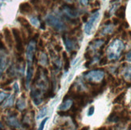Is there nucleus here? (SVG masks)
<instances>
[{"mask_svg": "<svg viewBox=\"0 0 131 130\" xmlns=\"http://www.w3.org/2000/svg\"><path fill=\"white\" fill-rule=\"evenodd\" d=\"M123 49V43L119 41L115 40L113 42L108 50V56L110 59H117L121 54L122 50Z\"/></svg>", "mask_w": 131, "mask_h": 130, "instance_id": "nucleus-1", "label": "nucleus"}, {"mask_svg": "<svg viewBox=\"0 0 131 130\" xmlns=\"http://www.w3.org/2000/svg\"><path fill=\"white\" fill-rule=\"evenodd\" d=\"M12 34L14 36V39L15 41V48L19 54L24 52V43H23V38L21 36L20 31L17 28H12Z\"/></svg>", "mask_w": 131, "mask_h": 130, "instance_id": "nucleus-2", "label": "nucleus"}, {"mask_svg": "<svg viewBox=\"0 0 131 130\" xmlns=\"http://www.w3.org/2000/svg\"><path fill=\"white\" fill-rule=\"evenodd\" d=\"M85 78L87 79L89 81L92 82H99L103 80L104 78V72L100 70L96 71H91L84 75Z\"/></svg>", "mask_w": 131, "mask_h": 130, "instance_id": "nucleus-3", "label": "nucleus"}, {"mask_svg": "<svg viewBox=\"0 0 131 130\" xmlns=\"http://www.w3.org/2000/svg\"><path fill=\"white\" fill-rule=\"evenodd\" d=\"M35 41H31L30 44L28 45L27 49V59L28 61V65H31V62L34 58V54H35Z\"/></svg>", "mask_w": 131, "mask_h": 130, "instance_id": "nucleus-4", "label": "nucleus"}, {"mask_svg": "<svg viewBox=\"0 0 131 130\" xmlns=\"http://www.w3.org/2000/svg\"><path fill=\"white\" fill-rule=\"evenodd\" d=\"M98 17H99V13L98 12H96L92 16H91L90 19L87 22L86 26H85V27H84V31H85V32H86V34H88V35H89V34H90L91 30H92V28L93 27L94 22H96V19H98Z\"/></svg>", "mask_w": 131, "mask_h": 130, "instance_id": "nucleus-5", "label": "nucleus"}, {"mask_svg": "<svg viewBox=\"0 0 131 130\" xmlns=\"http://www.w3.org/2000/svg\"><path fill=\"white\" fill-rule=\"evenodd\" d=\"M48 24H50L52 27H56V29H63L64 28V26L63 25V23L57 19H56L55 17L50 15L48 17Z\"/></svg>", "mask_w": 131, "mask_h": 130, "instance_id": "nucleus-6", "label": "nucleus"}, {"mask_svg": "<svg viewBox=\"0 0 131 130\" xmlns=\"http://www.w3.org/2000/svg\"><path fill=\"white\" fill-rule=\"evenodd\" d=\"M3 35H4V39H5L6 43H7V44L8 45V47L10 48H11L13 46V43H14V39H13L12 34H11L10 31L7 27L4 28L3 29Z\"/></svg>", "mask_w": 131, "mask_h": 130, "instance_id": "nucleus-7", "label": "nucleus"}, {"mask_svg": "<svg viewBox=\"0 0 131 130\" xmlns=\"http://www.w3.org/2000/svg\"><path fill=\"white\" fill-rule=\"evenodd\" d=\"M17 20H18V22H19V23L24 27V28H26L27 31V33L29 34V35H31V33H32V28L29 23V22L27 21V19H25L24 17H23V16H19L17 18Z\"/></svg>", "mask_w": 131, "mask_h": 130, "instance_id": "nucleus-8", "label": "nucleus"}, {"mask_svg": "<svg viewBox=\"0 0 131 130\" xmlns=\"http://www.w3.org/2000/svg\"><path fill=\"white\" fill-rule=\"evenodd\" d=\"M19 10L22 14H24V15H28V14H31L32 13V7L29 3H22L19 5Z\"/></svg>", "mask_w": 131, "mask_h": 130, "instance_id": "nucleus-9", "label": "nucleus"}, {"mask_svg": "<svg viewBox=\"0 0 131 130\" xmlns=\"http://www.w3.org/2000/svg\"><path fill=\"white\" fill-rule=\"evenodd\" d=\"M65 13L68 15V16H70V17H76L77 16V12L75 10V7H73V6H67V7H65Z\"/></svg>", "mask_w": 131, "mask_h": 130, "instance_id": "nucleus-10", "label": "nucleus"}, {"mask_svg": "<svg viewBox=\"0 0 131 130\" xmlns=\"http://www.w3.org/2000/svg\"><path fill=\"white\" fill-rule=\"evenodd\" d=\"M72 100H64L63 104H62L60 107H59V109L61 111H67L68 109H70L72 105Z\"/></svg>", "mask_w": 131, "mask_h": 130, "instance_id": "nucleus-11", "label": "nucleus"}, {"mask_svg": "<svg viewBox=\"0 0 131 130\" xmlns=\"http://www.w3.org/2000/svg\"><path fill=\"white\" fill-rule=\"evenodd\" d=\"M115 15L118 19H124L125 16H126V6H122L119 7L115 12Z\"/></svg>", "mask_w": 131, "mask_h": 130, "instance_id": "nucleus-12", "label": "nucleus"}, {"mask_svg": "<svg viewBox=\"0 0 131 130\" xmlns=\"http://www.w3.org/2000/svg\"><path fill=\"white\" fill-rule=\"evenodd\" d=\"M7 124L9 125L15 127V128H19V123L18 120L16 119L15 116H10L7 119Z\"/></svg>", "mask_w": 131, "mask_h": 130, "instance_id": "nucleus-13", "label": "nucleus"}, {"mask_svg": "<svg viewBox=\"0 0 131 130\" xmlns=\"http://www.w3.org/2000/svg\"><path fill=\"white\" fill-rule=\"evenodd\" d=\"M14 104V95H11L7 99V100L5 101L3 104V108H9V107H11L12 104Z\"/></svg>", "mask_w": 131, "mask_h": 130, "instance_id": "nucleus-14", "label": "nucleus"}, {"mask_svg": "<svg viewBox=\"0 0 131 130\" xmlns=\"http://www.w3.org/2000/svg\"><path fill=\"white\" fill-rule=\"evenodd\" d=\"M107 121H110V122H118V121H119L118 113L116 112H113L110 115V116L108 117Z\"/></svg>", "mask_w": 131, "mask_h": 130, "instance_id": "nucleus-15", "label": "nucleus"}, {"mask_svg": "<svg viewBox=\"0 0 131 130\" xmlns=\"http://www.w3.org/2000/svg\"><path fill=\"white\" fill-rule=\"evenodd\" d=\"M62 55H63V58H64V70H65V72H68V69H69V67H70L69 58L68 57L66 52H63V54H62Z\"/></svg>", "mask_w": 131, "mask_h": 130, "instance_id": "nucleus-16", "label": "nucleus"}, {"mask_svg": "<svg viewBox=\"0 0 131 130\" xmlns=\"http://www.w3.org/2000/svg\"><path fill=\"white\" fill-rule=\"evenodd\" d=\"M7 67V60L6 58H0V76H1L3 72Z\"/></svg>", "mask_w": 131, "mask_h": 130, "instance_id": "nucleus-17", "label": "nucleus"}, {"mask_svg": "<svg viewBox=\"0 0 131 130\" xmlns=\"http://www.w3.org/2000/svg\"><path fill=\"white\" fill-rule=\"evenodd\" d=\"M26 107V104H25V100L24 99H19L17 100L16 103V108L19 109V110H23Z\"/></svg>", "mask_w": 131, "mask_h": 130, "instance_id": "nucleus-18", "label": "nucleus"}, {"mask_svg": "<svg viewBox=\"0 0 131 130\" xmlns=\"http://www.w3.org/2000/svg\"><path fill=\"white\" fill-rule=\"evenodd\" d=\"M125 95H126V92H122L121 94H119L117 97L114 99L113 100V104H117V103H120L121 101L123 100V98L125 97Z\"/></svg>", "mask_w": 131, "mask_h": 130, "instance_id": "nucleus-19", "label": "nucleus"}, {"mask_svg": "<svg viewBox=\"0 0 131 130\" xmlns=\"http://www.w3.org/2000/svg\"><path fill=\"white\" fill-rule=\"evenodd\" d=\"M47 109H48L47 107H44L43 109H42L40 111H39V114H38V116H37V119H40V118H42V117H43V116H46L47 112H48V110H47Z\"/></svg>", "mask_w": 131, "mask_h": 130, "instance_id": "nucleus-20", "label": "nucleus"}, {"mask_svg": "<svg viewBox=\"0 0 131 130\" xmlns=\"http://www.w3.org/2000/svg\"><path fill=\"white\" fill-rule=\"evenodd\" d=\"M113 27H111V26H107L105 29H104V31H103V34H109V33H112L113 32Z\"/></svg>", "mask_w": 131, "mask_h": 130, "instance_id": "nucleus-21", "label": "nucleus"}, {"mask_svg": "<svg viewBox=\"0 0 131 130\" xmlns=\"http://www.w3.org/2000/svg\"><path fill=\"white\" fill-rule=\"evenodd\" d=\"M48 63V57H47V55H45L44 53L41 55V64H46Z\"/></svg>", "mask_w": 131, "mask_h": 130, "instance_id": "nucleus-22", "label": "nucleus"}, {"mask_svg": "<svg viewBox=\"0 0 131 130\" xmlns=\"http://www.w3.org/2000/svg\"><path fill=\"white\" fill-rule=\"evenodd\" d=\"M30 3L33 4L36 7V8L39 9V3H40V0H30Z\"/></svg>", "mask_w": 131, "mask_h": 130, "instance_id": "nucleus-23", "label": "nucleus"}, {"mask_svg": "<svg viewBox=\"0 0 131 130\" xmlns=\"http://www.w3.org/2000/svg\"><path fill=\"white\" fill-rule=\"evenodd\" d=\"M47 121H48V118H45V119H43V121L40 123V125H39V128L37 130H43V128L45 126V123L47 122Z\"/></svg>", "mask_w": 131, "mask_h": 130, "instance_id": "nucleus-24", "label": "nucleus"}, {"mask_svg": "<svg viewBox=\"0 0 131 130\" xmlns=\"http://www.w3.org/2000/svg\"><path fill=\"white\" fill-rule=\"evenodd\" d=\"M94 110H95V108H94V106H91L90 108L88 110V116H93L94 114Z\"/></svg>", "mask_w": 131, "mask_h": 130, "instance_id": "nucleus-25", "label": "nucleus"}, {"mask_svg": "<svg viewBox=\"0 0 131 130\" xmlns=\"http://www.w3.org/2000/svg\"><path fill=\"white\" fill-rule=\"evenodd\" d=\"M7 97H9L8 94H6L4 92H0V102H2L3 100H4Z\"/></svg>", "mask_w": 131, "mask_h": 130, "instance_id": "nucleus-26", "label": "nucleus"}, {"mask_svg": "<svg viewBox=\"0 0 131 130\" xmlns=\"http://www.w3.org/2000/svg\"><path fill=\"white\" fill-rule=\"evenodd\" d=\"M125 77L127 78V79L131 78V67H129V68L126 71V74H125Z\"/></svg>", "mask_w": 131, "mask_h": 130, "instance_id": "nucleus-27", "label": "nucleus"}, {"mask_svg": "<svg viewBox=\"0 0 131 130\" xmlns=\"http://www.w3.org/2000/svg\"><path fill=\"white\" fill-rule=\"evenodd\" d=\"M107 62H108V59L106 57H104V58H102L101 60H100V65H105L107 64Z\"/></svg>", "mask_w": 131, "mask_h": 130, "instance_id": "nucleus-28", "label": "nucleus"}, {"mask_svg": "<svg viewBox=\"0 0 131 130\" xmlns=\"http://www.w3.org/2000/svg\"><path fill=\"white\" fill-rule=\"evenodd\" d=\"M58 114H59L60 116H64L68 115V112H66V111H61V110H60V111L58 112Z\"/></svg>", "mask_w": 131, "mask_h": 130, "instance_id": "nucleus-29", "label": "nucleus"}, {"mask_svg": "<svg viewBox=\"0 0 131 130\" xmlns=\"http://www.w3.org/2000/svg\"><path fill=\"white\" fill-rule=\"evenodd\" d=\"M11 82H12V80H10H10H7V81H5V82H3V83L2 84H3L2 87H3V86H8Z\"/></svg>", "mask_w": 131, "mask_h": 130, "instance_id": "nucleus-30", "label": "nucleus"}, {"mask_svg": "<svg viewBox=\"0 0 131 130\" xmlns=\"http://www.w3.org/2000/svg\"><path fill=\"white\" fill-rule=\"evenodd\" d=\"M31 22H32V23H33L34 25H35V26H38L39 22H38L37 19H36V18H31Z\"/></svg>", "mask_w": 131, "mask_h": 130, "instance_id": "nucleus-31", "label": "nucleus"}, {"mask_svg": "<svg viewBox=\"0 0 131 130\" xmlns=\"http://www.w3.org/2000/svg\"><path fill=\"white\" fill-rule=\"evenodd\" d=\"M0 50H6V47L1 39H0Z\"/></svg>", "mask_w": 131, "mask_h": 130, "instance_id": "nucleus-32", "label": "nucleus"}, {"mask_svg": "<svg viewBox=\"0 0 131 130\" xmlns=\"http://www.w3.org/2000/svg\"><path fill=\"white\" fill-rule=\"evenodd\" d=\"M113 24H114V25H117V24H119V22H120V20H119L118 18H113Z\"/></svg>", "mask_w": 131, "mask_h": 130, "instance_id": "nucleus-33", "label": "nucleus"}, {"mask_svg": "<svg viewBox=\"0 0 131 130\" xmlns=\"http://www.w3.org/2000/svg\"><path fill=\"white\" fill-rule=\"evenodd\" d=\"M88 18H89V15L86 14V15H84L82 16L81 19H82V21H83L84 22H87V20H88Z\"/></svg>", "mask_w": 131, "mask_h": 130, "instance_id": "nucleus-34", "label": "nucleus"}, {"mask_svg": "<svg viewBox=\"0 0 131 130\" xmlns=\"http://www.w3.org/2000/svg\"><path fill=\"white\" fill-rule=\"evenodd\" d=\"M55 49H56V51L57 52H60V51H62V47L60 46V45H56V46H55Z\"/></svg>", "mask_w": 131, "mask_h": 130, "instance_id": "nucleus-35", "label": "nucleus"}, {"mask_svg": "<svg viewBox=\"0 0 131 130\" xmlns=\"http://www.w3.org/2000/svg\"><path fill=\"white\" fill-rule=\"evenodd\" d=\"M126 37H127V33L126 31H123L122 34V39H126Z\"/></svg>", "mask_w": 131, "mask_h": 130, "instance_id": "nucleus-36", "label": "nucleus"}, {"mask_svg": "<svg viewBox=\"0 0 131 130\" xmlns=\"http://www.w3.org/2000/svg\"><path fill=\"white\" fill-rule=\"evenodd\" d=\"M122 26H123L125 28H128V27H129V23H128L127 22H124L123 23H122Z\"/></svg>", "mask_w": 131, "mask_h": 130, "instance_id": "nucleus-37", "label": "nucleus"}, {"mask_svg": "<svg viewBox=\"0 0 131 130\" xmlns=\"http://www.w3.org/2000/svg\"><path fill=\"white\" fill-rule=\"evenodd\" d=\"M84 57L86 58L87 60H89V59L91 58V57H90V54H89V52H86V53L84 54Z\"/></svg>", "mask_w": 131, "mask_h": 130, "instance_id": "nucleus-38", "label": "nucleus"}, {"mask_svg": "<svg viewBox=\"0 0 131 130\" xmlns=\"http://www.w3.org/2000/svg\"><path fill=\"white\" fill-rule=\"evenodd\" d=\"M80 2H81L83 5H87L88 4V0H80Z\"/></svg>", "mask_w": 131, "mask_h": 130, "instance_id": "nucleus-39", "label": "nucleus"}, {"mask_svg": "<svg viewBox=\"0 0 131 130\" xmlns=\"http://www.w3.org/2000/svg\"><path fill=\"white\" fill-rule=\"evenodd\" d=\"M40 28H41V29H43V30L45 29V22H41V24H40Z\"/></svg>", "mask_w": 131, "mask_h": 130, "instance_id": "nucleus-40", "label": "nucleus"}, {"mask_svg": "<svg viewBox=\"0 0 131 130\" xmlns=\"http://www.w3.org/2000/svg\"><path fill=\"white\" fill-rule=\"evenodd\" d=\"M126 58H127V60H131V52H129L127 54V55H126Z\"/></svg>", "mask_w": 131, "mask_h": 130, "instance_id": "nucleus-41", "label": "nucleus"}, {"mask_svg": "<svg viewBox=\"0 0 131 130\" xmlns=\"http://www.w3.org/2000/svg\"><path fill=\"white\" fill-rule=\"evenodd\" d=\"M89 126H85V127H83L81 130H89Z\"/></svg>", "mask_w": 131, "mask_h": 130, "instance_id": "nucleus-42", "label": "nucleus"}, {"mask_svg": "<svg viewBox=\"0 0 131 130\" xmlns=\"http://www.w3.org/2000/svg\"><path fill=\"white\" fill-rule=\"evenodd\" d=\"M90 64H91V61L89 60V61H88V62H86V63H85V66H86V67H89Z\"/></svg>", "mask_w": 131, "mask_h": 130, "instance_id": "nucleus-43", "label": "nucleus"}, {"mask_svg": "<svg viewBox=\"0 0 131 130\" xmlns=\"http://www.w3.org/2000/svg\"><path fill=\"white\" fill-rule=\"evenodd\" d=\"M110 22H111L110 20H108V21H106V22H105V25H110Z\"/></svg>", "mask_w": 131, "mask_h": 130, "instance_id": "nucleus-44", "label": "nucleus"}, {"mask_svg": "<svg viewBox=\"0 0 131 130\" xmlns=\"http://www.w3.org/2000/svg\"><path fill=\"white\" fill-rule=\"evenodd\" d=\"M95 5H96V6H97V7H99V6H100V3H99V1H96Z\"/></svg>", "mask_w": 131, "mask_h": 130, "instance_id": "nucleus-45", "label": "nucleus"}, {"mask_svg": "<svg viewBox=\"0 0 131 130\" xmlns=\"http://www.w3.org/2000/svg\"><path fill=\"white\" fill-rule=\"evenodd\" d=\"M128 130H131V124L129 125V127H128Z\"/></svg>", "mask_w": 131, "mask_h": 130, "instance_id": "nucleus-46", "label": "nucleus"}, {"mask_svg": "<svg viewBox=\"0 0 131 130\" xmlns=\"http://www.w3.org/2000/svg\"><path fill=\"white\" fill-rule=\"evenodd\" d=\"M2 127H3V125H2V124H1V122H0V129L2 128Z\"/></svg>", "mask_w": 131, "mask_h": 130, "instance_id": "nucleus-47", "label": "nucleus"}]
</instances>
